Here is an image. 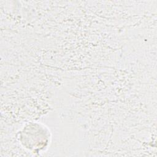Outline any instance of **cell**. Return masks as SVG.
Listing matches in <instances>:
<instances>
[{
  "label": "cell",
  "instance_id": "cell-1",
  "mask_svg": "<svg viewBox=\"0 0 157 157\" xmlns=\"http://www.w3.org/2000/svg\"><path fill=\"white\" fill-rule=\"evenodd\" d=\"M18 138L25 148L34 153H39L48 147L51 134L47 127L43 124L32 122L22 128Z\"/></svg>",
  "mask_w": 157,
  "mask_h": 157
}]
</instances>
